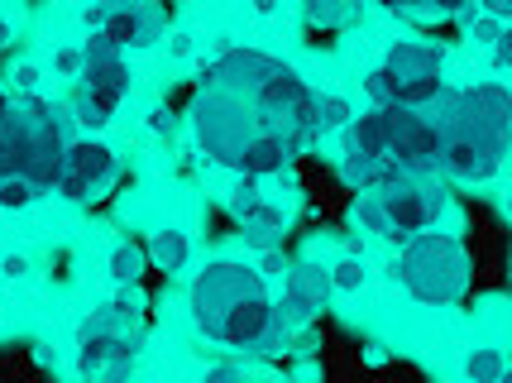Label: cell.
Masks as SVG:
<instances>
[{
  "instance_id": "obj_6",
  "label": "cell",
  "mask_w": 512,
  "mask_h": 383,
  "mask_svg": "<svg viewBox=\"0 0 512 383\" xmlns=\"http://www.w3.org/2000/svg\"><path fill=\"white\" fill-rule=\"evenodd\" d=\"M441 63L446 48L436 39H398L379 68L364 77V91L374 106H426L441 96Z\"/></svg>"
},
{
  "instance_id": "obj_1",
  "label": "cell",
  "mask_w": 512,
  "mask_h": 383,
  "mask_svg": "<svg viewBox=\"0 0 512 383\" xmlns=\"http://www.w3.org/2000/svg\"><path fill=\"white\" fill-rule=\"evenodd\" d=\"M192 135L206 154L240 173H283L316 125V91L278 58L235 48L201 72L192 91Z\"/></svg>"
},
{
  "instance_id": "obj_20",
  "label": "cell",
  "mask_w": 512,
  "mask_h": 383,
  "mask_svg": "<svg viewBox=\"0 0 512 383\" xmlns=\"http://www.w3.org/2000/svg\"><path fill=\"white\" fill-rule=\"evenodd\" d=\"M34 192H39V187H34L29 178H0V206H5V211L29 206V202H34Z\"/></svg>"
},
{
  "instance_id": "obj_8",
  "label": "cell",
  "mask_w": 512,
  "mask_h": 383,
  "mask_svg": "<svg viewBox=\"0 0 512 383\" xmlns=\"http://www.w3.org/2000/svg\"><path fill=\"white\" fill-rule=\"evenodd\" d=\"M383 216H388V240H407V235H422L436 230V221L450 211L446 187L436 178H402L393 187H379Z\"/></svg>"
},
{
  "instance_id": "obj_32",
  "label": "cell",
  "mask_w": 512,
  "mask_h": 383,
  "mask_svg": "<svg viewBox=\"0 0 512 383\" xmlns=\"http://www.w3.org/2000/svg\"><path fill=\"white\" fill-rule=\"evenodd\" d=\"M503 383H512V369H508V379H503Z\"/></svg>"
},
{
  "instance_id": "obj_10",
  "label": "cell",
  "mask_w": 512,
  "mask_h": 383,
  "mask_svg": "<svg viewBox=\"0 0 512 383\" xmlns=\"http://www.w3.org/2000/svg\"><path fill=\"white\" fill-rule=\"evenodd\" d=\"M77 369H82L87 379H130L134 374L130 336L96 312L87 326H82V340H77Z\"/></svg>"
},
{
  "instance_id": "obj_4",
  "label": "cell",
  "mask_w": 512,
  "mask_h": 383,
  "mask_svg": "<svg viewBox=\"0 0 512 383\" xmlns=\"http://www.w3.org/2000/svg\"><path fill=\"white\" fill-rule=\"evenodd\" d=\"M67 130H72V115L48 106L34 91H20L0 125V178H29L39 192L58 187L63 154L72 144Z\"/></svg>"
},
{
  "instance_id": "obj_19",
  "label": "cell",
  "mask_w": 512,
  "mask_h": 383,
  "mask_svg": "<svg viewBox=\"0 0 512 383\" xmlns=\"http://www.w3.org/2000/svg\"><path fill=\"white\" fill-rule=\"evenodd\" d=\"M316 125H321V135H326V130H350L345 96H316Z\"/></svg>"
},
{
  "instance_id": "obj_22",
  "label": "cell",
  "mask_w": 512,
  "mask_h": 383,
  "mask_svg": "<svg viewBox=\"0 0 512 383\" xmlns=\"http://www.w3.org/2000/svg\"><path fill=\"white\" fill-rule=\"evenodd\" d=\"M24 273H29V259H24V254H5V259H0V278H5V283H20Z\"/></svg>"
},
{
  "instance_id": "obj_2",
  "label": "cell",
  "mask_w": 512,
  "mask_h": 383,
  "mask_svg": "<svg viewBox=\"0 0 512 383\" xmlns=\"http://www.w3.org/2000/svg\"><path fill=\"white\" fill-rule=\"evenodd\" d=\"M268 273L240 259H211L206 269L192 278V321L211 345L221 350H240V355H278L292 345L297 321L283 316L268 297Z\"/></svg>"
},
{
  "instance_id": "obj_12",
  "label": "cell",
  "mask_w": 512,
  "mask_h": 383,
  "mask_svg": "<svg viewBox=\"0 0 512 383\" xmlns=\"http://www.w3.org/2000/svg\"><path fill=\"white\" fill-rule=\"evenodd\" d=\"M331 297H335L331 269H321V264H292L283 273V316H292L297 326L316 321V316L331 307Z\"/></svg>"
},
{
  "instance_id": "obj_24",
  "label": "cell",
  "mask_w": 512,
  "mask_h": 383,
  "mask_svg": "<svg viewBox=\"0 0 512 383\" xmlns=\"http://www.w3.org/2000/svg\"><path fill=\"white\" fill-rule=\"evenodd\" d=\"M240 374H245V369H240L235 360H221V364H211V369H206V379H211V383H221V379H240Z\"/></svg>"
},
{
  "instance_id": "obj_16",
  "label": "cell",
  "mask_w": 512,
  "mask_h": 383,
  "mask_svg": "<svg viewBox=\"0 0 512 383\" xmlns=\"http://www.w3.org/2000/svg\"><path fill=\"white\" fill-rule=\"evenodd\" d=\"M106 269H111L115 283H139V273L149 269V249L139 245V240H115Z\"/></svg>"
},
{
  "instance_id": "obj_30",
  "label": "cell",
  "mask_w": 512,
  "mask_h": 383,
  "mask_svg": "<svg viewBox=\"0 0 512 383\" xmlns=\"http://www.w3.org/2000/svg\"><path fill=\"white\" fill-rule=\"evenodd\" d=\"M10 34H15V29H10V20H0V48L10 44Z\"/></svg>"
},
{
  "instance_id": "obj_13",
  "label": "cell",
  "mask_w": 512,
  "mask_h": 383,
  "mask_svg": "<svg viewBox=\"0 0 512 383\" xmlns=\"http://www.w3.org/2000/svg\"><path fill=\"white\" fill-rule=\"evenodd\" d=\"M230 216L240 221V235H245L254 249H268V245L283 240V211L254 192V173H245L240 192H235V202H230Z\"/></svg>"
},
{
  "instance_id": "obj_25",
  "label": "cell",
  "mask_w": 512,
  "mask_h": 383,
  "mask_svg": "<svg viewBox=\"0 0 512 383\" xmlns=\"http://www.w3.org/2000/svg\"><path fill=\"white\" fill-rule=\"evenodd\" d=\"M479 10L493 20H512V0H479Z\"/></svg>"
},
{
  "instance_id": "obj_26",
  "label": "cell",
  "mask_w": 512,
  "mask_h": 383,
  "mask_svg": "<svg viewBox=\"0 0 512 383\" xmlns=\"http://www.w3.org/2000/svg\"><path fill=\"white\" fill-rule=\"evenodd\" d=\"M493 53H498V63H503V68H512V20H508V29H503V39L493 44Z\"/></svg>"
},
{
  "instance_id": "obj_3",
  "label": "cell",
  "mask_w": 512,
  "mask_h": 383,
  "mask_svg": "<svg viewBox=\"0 0 512 383\" xmlns=\"http://www.w3.org/2000/svg\"><path fill=\"white\" fill-rule=\"evenodd\" d=\"M431 106L446 125L441 173L455 182H489L512 144V91L503 82H474L465 91H441Z\"/></svg>"
},
{
  "instance_id": "obj_15",
  "label": "cell",
  "mask_w": 512,
  "mask_h": 383,
  "mask_svg": "<svg viewBox=\"0 0 512 383\" xmlns=\"http://www.w3.org/2000/svg\"><path fill=\"white\" fill-rule=\"evenodd\" d=\"M508 355L498 350V345H474L465 355V379H474V383H503L508 379Z\"/></svg>"
},
{
  "instance_id": "obj_29",
  "label": "cell",
  "mask_w": 512,
  "mask_h": 383,
  "mask_svg": "<svg viewBox=\"0 0 512 383\" xmlns=\"http://www.w3.org/2000/svg\"><path fill=\"white\" fill-rule=\"evenodd\" d=\"M254 10H259V15H273V10H278V0H254Z\"/></svg>"
},
{
  "instance_id": "obj_31",
  "label": "cell",
  "mask_w": 512,
  "mask_h": 383,
  "mask_svg": "<svg viewBox=\"0 0 512 383\" xmlns=\"http://www.w3.org/2000/svg\"><path fill=\"white\" fill-rule=\"evenodd\" d=\"M508 216H512V197H508Z\"/></svg>"
},
{
  "instance_id": "obj_5",
  "label": "cell",
  "mask_w": 512,
  "mask_h": 383,
  "mask_svg": "<svg viewBox=\"0 0 512 383\" xmlns=\"http://www.w3.org/2000/svg\"><path fill=\"white\" fill-rule=\"evenodd\" d=\"M393 278L422 307H455L469 293V254L446 230H422V235L402 240L398 259H393Z\"/></svg>"
},
{
  "instance_id": "obj_11",
  "label": "cell",
  "mask_w": 512,
  "mask_h": 383,
  "mask_svg": "<svg viewBox=\"0 0 512 383\" xmlns=\"http://www.w3.org/2000/svg\"><path fill=\"white\" fill-rule=\"evenodd\" d=\"M115 182V154L101 139H72L63 154V173H58V192L72 202H91Z\"/></svg>"
},
{
  "instance_id": "obj_14",
  "label": "cell",
  "mask_w": 512,
  "mask_h": 383,
  "mask_svg": "<svg viewBox=\"0 0 512 383\" xmlns=\"http://www.w3.org/2000/svg\"><path fill=\"white\" fill-rule=\"evenodd\" d=\"M149 259H154L163 273H182L187 259H192L187 230H154V235H149Z\"/></svg>"
},
{
  "instance_id": "obj_7",
  "label": "cell",
  "mask_w": 512,
  "mask_h": 383,
  "mask_svg": "<svg viewBox=\"0 0 512 383\" xmlns=\"http://www.w3.org/2000/svg\"><path fill=\"white\" fill-rule=\"evenodd\" d=\"M125 91H130L125 48L115 44L111 34H96V29H91V39L82 44V68H77V82L67 87V115H72L77 125L101 130V125L120 111Z\"/></svg>"
},
{
  "instance_id": "obj_9",
  "label": "cell",
  "mask_w": 512,
  "mask_h": 383,
  "mask_svg": "<svg viewBox=\"0 0 512 383\" xmlns=\"http://www.w3.org/2000/svg\"><path fill=\"white\" fill-rule=\"evenodd\" d=\"M87 29L111 34L120 48H154L168 34V10L163 5H144V0H91Z\"/></svg>"
},
{
  "instance_id": "obj_23",
  "label": "cell",
  "mask_w": 512,
  "mask_h": 383,
  "mask_svg": "<svg viewBox=\"0 0 512 383\" xmlns=\"http://www.w3.org/2000/svg\"><path fill=\"white\" fill-rule=\"evenodd\" d=\"M259 254H264V273H288V269H292L288 259H283V249H278V245L259 249Z\"/></svg>"
},
{
  "instance_id": "obj_28",
  "label": "cell",
  "mask_w": 512,
  "mask_h": 383,
  "mask_svg": "<svg viewBox=\"0 0 512 383\" xmlns=\"http://www.w3.org/2000/svg\"><path fill=\"white\" fill-rule=\"evenodd\" d=\"M10 106H15V96H10V87L0 82V125H5V115H10Z\"/></svg>"
},
{
  "instance_id": "obj_27",
  "label": "cell",
  "mask_w": 512,
  "mask_h": 383,
  "mask_svg": "<svg viewBox=\"0 0 512 383\" xmlns=\"http://www.w3.org/2000/svg\"><path fill=\"white\" fill-rule=\"evenodd\" d=\"M383 10H398V15H417L422 10V0H379Z\"/></svg>"
},
{
  "instance_id": "obj_18",
  "label": "cell",
  "mask_w": 512,
  "mask_h": 383,
  "mask_svg": "<svg viewBox=\"0 0 512 383\" xmlns=\"http://www.w3.org/2000/svg\"><path fill=\"white\" fill-rule=\"evenodd\" d=\"M331 278H335V293H364L369 288V264L359 254H340L331 264Z\"/></svg>"
},
{
  "instance_id": "obj_17",
  "label": "cell",
  "mask_w": 512,
  "mask_h": 383,
  "mask_svg": "<svg viewBox=\"0 0 512 383\" xmlns=\"http://www.w3.org/2000/svg\"><path fill=\"white\" fill-rule=\"evenodd\" d=\"M355 15V0H302V20L312 29H340Z\"/></svg>"
},
{
  "instance_id": "obj_21",
  "label": "cell",
  "mask_w": 512,
  "mask_h": 383,
  "mask_svg": "<svg viewBox=\"0 0 512 383\" xmlns=\"http://www.w3.org/2000/svg\"><path fill=\"white\" fill-rule=\"evenodd\" d=\"M465 5L469 0H422V10H417V15H422V20H455Z\"/></svg>"
}]
</instances>
